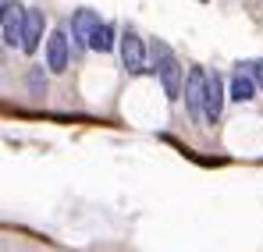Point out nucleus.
<instances>
[{
	"mask_svg": "<svg viewBox=\"0 0 263 252\" xmlns=\"http://www.w3.org/2000/svg\"><path fill=\"white\" fill-rule=\"evenodd\" d=\"M121 64H125L128 75H142L149 68V46L142 43L139 32H132V29L121 36Z\"/></svg>",
	"mask_w": 263,
	"mask_h": 252,
	"instance_id": "nucleus-1",
	"label": "nucleus"
},
{
	"mask_svg": "<svg viewBox=\"0 0 263 252\" xmlns=\"http://www.w3.org/2000/svg\"><path fill=\"white\" fill-rule=\"evenodd\" d=\"M181 96H185V107H189V118L199 125L203 121V96H206V71L203 68H192L181 82Z\"/></svg>",
	"mask_w": 263,
	"mask_h": 252,
	"instance_id": "nucleus-2",
	"label": "nucleus"
},
{
	"mask_svg": "<svg viewBox=\"0 0 263 252\" xmlns=\"http://www.w3.org/2000/svg\"><path fill=\"white\" fill-rule=\"evenodd\" d=\"M22 22H25V4L4 0V4H0V32H4V43H7L11 50L22 46Z\"/></svg>",
	"mask_w": 263,
	"mask_h": 252,
	"instance_id": "nucleus-3",
	"label": "nucleus"
},
{
	"mask_svg": "<svg viewBox=\"0 0 263 252\" xmlns=\"http://www.w3.org/2000/svg\"><path fill=\"white\" fill-rule=\"evenodd\" d=\"M46 40V18L40 7H25V22H22V46L18 50H25L29 57L40 50V43Z\"/></svg>",
	"mask_w": 263,
	"mask_h": 252,
	"instance_id": "nucleus-4",
	"label": "nucleus"
},
{
	"mask_svg": "<svg viewBox=\"0 0 263 252\" xmlns=\"http://www.w3.org/2000/svg\"><path fill=\"white\" fill-rule=\"evenodd\" d=\"M68 64H71V43H68V32L53 29V32L46 36V68H50L53 75H64Z\"/></svg>",
	"mask_w": 263,
	"mask_h": 252,
	"instance_id": "nucleus-5",
	"label": "nucleus"
},
{
	"mask_svg": "<svg viewBox=\"0 0 263 252\" xmlns=\"http://www.w3.org/2000/svg\"><path fill=\"white\" fill-rule=\"evenodd\" d=\"M220 110H224V79L217 71H206V96H203V121L217 125Z\"/></svg>",
	"mask_w": 263,
	"mask_h": 252,
	"instance_id": "nucleus-6",
	"label": "nucleus"
},
{
	"mask_svg": "<svg viewBox=\"0 0 263 252\" xmlns=\"http://www.w3.org/2000/svg\"><path fill=\"white\" fill-rule=\"evenodd\" d=\"M153 71H157V79L164 85V96H167V100H178V96H181V82H185V71H181V64L175 61V53H167Z\"/></svg>",
	"mask_w": 263,
	"mask_h": 252,
	"instance_id": "nucleus-7",
	"label": "nucleus"
},
{
	"mask_svg": "<svg viewBox=\"0 0 263 252\" xmlns=\"http://www.w3.org/2000/svg\"><path fill=\"white\" fill-rule=\"evenodd\" d=\"M100 25V18H96V11H89V7H79L75 14H71V40H75V50H89V36H92V29Z\"/></svg>",
	"mask_w": 263,
	"mask_h": 252,
	"instance_id": "nucleus-8",
	"label": "nucleus"
},
{
	"mask_svg": "<svg viewBox=\"0 0 263 252\" xmlns=\"http://www.w3.org/2000/svg\"><path fill=\"white\" fill-rule=\"evenodd\" d=\"M253 96H256V82H253V75L238 71V75L231 79V100H235V103H249Z\"/></svg>",
	"mask_w": 263,
	"mask_h": 252,
	"instance_id": "nucleus-9",
	"label": "nucleus"
},
{
	"mask_svg": "<svg viewBox=\"0 0 263 252\" xmlns=\"http://www.w3.org/2000/svg\"><path fill=\"white\" fill-rule=\"evenodd\" d=\"M89 50H96V53H110L114 50V25H96L92 29V36H89Z\"/></svg>",
	"mask_w": 263,
	"mask_h": 252,
	"instance_id": "nucleus-10",
	"label": "nucleus"
},
{
	"mask_svg": "<svg viewBox=\"0 0 263 252\" xmlns=\"http://www.w3.org/2000/svg\"><path fill=\"white\" fill-rule=\"evenodd\" d=\"M25 89H32V96H43V92H46V82H43V71H40V68H29V75H25Z\"/></svg>",
	"mask_w": 263,
	"mask_h": 252,
	"instance_id": "nucleus-11",
	"label": "nucleus"
},
{
	"mask_svg": "<svg viewBox=\"0 0 263 252\" xmlns=\"http://www.w3.org/2000/svg\"><path fill=\"white\" fill-rule=\"evenodd\" d=\"M253 82H256V89H263V57L253 61Z\"/></svg>",
	"mask_w": 263,
	"mask_h": 252,
	"instance_id": "nucleus-12",
	"label": "nucleus"
}]
</instances>
